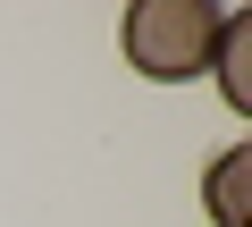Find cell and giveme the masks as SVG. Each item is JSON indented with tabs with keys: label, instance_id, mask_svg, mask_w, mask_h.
<instances>
[{
	"label": "cell",
	"instance_id": "cell-1",
	"mask_svg": "<svg viewBox=\"0 0 252 227\" xmlns=\"http://www.w3.org/2000/svg\"><path fill=\"white\" fill-rule=\"evenodd\" d=\"M118 34H126L135 76H152V84H193V76H210L219 9H210V0H135Z\"/></svg>",
	"mask_w": 252,
	"mask_h": 227
},
{
	"label": "cell",
	"instance_id": "cell-2",
	"mask_svg": "<svg viewBox=\"0 0 252 227\" xmlns=\"http://www.w3.org/2000/svg\"><path fill=\"white\" fill-rule=\"evenodd\" d=\"M252 17L235 9V17H219V42H210V76H219V93H227V109L235 118H252Z\"/></svg>",
	"mask_w": 252,
	"mask_h": 227
},
{
	"label": "cell",
	"instance_id": "cell-3",
	"mask_svg": "<svg viewBox=\"0 0 252 227\" xmlns=\"http://www.w3.org/2000/svg\"><path fill=\"white\" fill-rule=\"evenodd\" d=\"M244 185H252V143H227L219 160H210V227H252V202H244Z\"/></svg>",
	"mask_w": 252,
	"mask_h": 227
}]
</instances>
